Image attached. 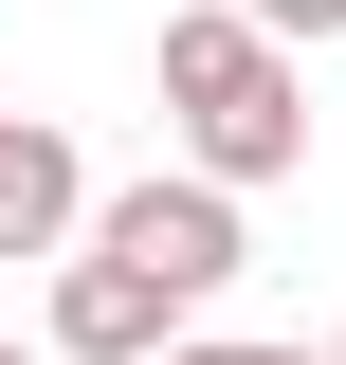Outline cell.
I'll return each mask as SVG.
<instances>
[{
  "instance_id": "cell-1",
  "label": "cell",
  "mask_w": 346,
  "mask_h": 365,
  "mask_svg": "<svg viewBox=\"0 0 346 365\" xmlns=\"http://www.w3.org/2000/svg\"><path fill=\"white\" fill-rule=\"evenodd\" d=\"M164 146H182L201 182H237V201L292 182V165H310V73H292V37H256L237 0H182V19H164Z\"/></svg>"
},
{
  "instance_id": "cell-2",
  "label": "cell",
  "mask_w": 346,
  "mask_h": 365,
  "mask_svg": "<svg viewBox=\"0 0 346 365\" xmlns=\"http://www.w3.org/2000/svg\"><path fill=\"white\" fill-rule=\"evenodd\" d=\"M91 256H128L164 311H219V292L256 274V201H237V182H201V165H146V182H110V201H91Z\"/></svg>"
},
{
  "instance_id": "cell-3",
  "label": "cell",
  "mask_w": 346,
  "mask_h": 365,
  "mask_svg": "<svg viewBox=\"0 0 346 365\" xmlns=\"http://www.w3.org/2000/svg\"><path fill=\"white\" fill-rule=\"evenodd\" d=\"M37 347H55V365H164L182 311L146 292L128 256H91V237H73V256H55V292H37Z\"/></svg>"
},
{
  "instance_id": "cell-4",
  "label": "cell",
  "mask_w": 346,
  "mask_h": 365,
  "mask_svg": "<svg viewBox=\"0 0 346 365\" xmlns=\"http://www.w3.org/2000/svg\"><path fill=\"white\" fill-rule=\"evenodd\" d=\"M91 237V165H73V128H37V110H0V256H73Z\"/></svg>"
},
{
  "instance_id": "cell-5",
  "label": "cell",
  "mask_w": 346,
  "mask_h": 365,
  "mask_svg": "<svg viewBox=\"0 0 346 365\" xmlns=\"http://www.w3.org/2000/svg\"><path fill=\"white\" fill-rule=\"evenodd\" d=\"M237 19H256V37H292V55H310V37H346V0H237Z\"/></svg>"
},
{
  "instance_id": "cell-6",
  "label": "cell",
  "mask_w": 346,
  "mask_h": 365,
  "mask_svg": "<svg viewBox=\"0 0 346 365\" xmlns=\"http://www.w3.org/2000/svg\"><path fill=\"white\" fill-rule=\"evenodd\" d=\"M164 365H256V347H237V329H182V347H164Z\"/></svg>"
},
{
  "instance_id": "cell-7",
  "label": "cell",
  "mask_w": 346,
  "mask_h": 365,
  "mask_svg": "<svg viewBox=\"0 0 346 365\" xmlns=\"http://www.w3.org/2000/svg\"><path fill=\"white\" fill-rule=\"evenodd\" d=\"M256 365H328V347H256Z\"/></svg>"
},
{
  "instance_id": "cell-8",
  "label": "cell",
  "mask_w": 346,
  "mask_h": 365,
  "mask_svg": "<svg viewBox=\"0 0 346 365\" xmlns=\"http://www.w3.org/2000/svg\"><path fill=\"white\" fill-rule=\"evenodd\" d=\"M0 365H55V347H0Z\"/></svg>"
},
{
  "instance_id": "cell-9",
  "label": "cell",
  "mask_w": 346,
  "mask_h": 365,
  "mask_svg": "<svg viewBox=\"0 0 346 365\" xmlns=\"http://www.w3.org/2000/svg\"><path fill=\"white\" fill-rule=\"evenodd\" d=\"M328 365H346V329H328Z\"/></svg>"
}]
</instances>
